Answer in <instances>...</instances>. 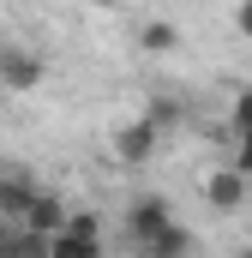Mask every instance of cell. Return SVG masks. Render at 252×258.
Wrapping results in <instances>:
<instances>
[{
	"label": "cell",
	"instance_id": "obj_1",
	"mask_svg": "<svg viewBox=\"0 0 252 258\" xmlns=\"http://www.w3.org/2000/svg\"><path fill=\"white\" fill-rule=\"evenodd\" d=\"M48 258H102V222L90 210H66L60 234H48Z\"/></svg>",
	"mask_w": 252,
	"mask_h": 258
},
{
	"label": "cell",
	"instance_id": "obj_7",
	"mask_svg": "<svg viewBox=\"0 0 252 258\" xmlns=\"http://www.w3.org/2000/svg\"><path fill=\"white\" fill-rule=\"evenodd\" d=\"M60 222H66V204H60L54 192H36V198H30L24 228H36V234H60Z\"/></svg>",
	"mask_w": 252,
	"mask_h": 258
},
{
	"label": "cell",
	"instance_id": "obj_15",
	"mask_svg": "<svg viewBox=\"0 0 252 258\" xmlns=\"http://www.w3.org/2000/svg\"><path fill=\"white\" fill-rule=\"evenodd\" d=\"M234 258H252V246H240V252H234Z\"/></svg>",
	"mask_w": 252,
	"mask_h": 258
},
{
	"label": "cell",
	"instance_id": "obj_8",
	"mask_svg": "<svg viewBox=\"0 0 252 258\" xmlns=\"http://www.w3.org/2000/svg\"><path fill=\"white\" fill-rule=\"evenodd\" d=\"M138 258H192V228H180V222H174V228H168L150 252H138Z\"/></svg>",
	"mask_w": 252,
	"mask_h": 258
},
{
	"label": "cell",
	"instance_id": "obj_11",
	"mask_svg": "<svg viewBox=\"0 0 252 258\" xmlns=\"http://www.w3.org/2000/svg\"><path fill=\"white\" fill-rule=\"evenodd\" d=\"M144 120H150V126H156V132H168V126H180V102H174V96H156V102H150V114H144Z\"/></svg>",
	"mask_w": 252,
	"mask_h": 258
},
{
	"label": "cell",
	"instance_id": "obj_4",
	"mask_svg": "<svg viewBox=\"0 0 252 258\" xmlns=\"http://www.w3.org/2000/svg\"><path fill=\"white\" fill-rule=\"evenodd\" d=\"M156 138H162V132L150 126V120H132V126L114 132V156H120L126 168H138V162H150V156H156Z\"/></svg>",
	"mask_w": 252,
	"mask_h": 258
},
{
	"label": "cell",
	"instance_id": "obj_12",
	"mask_svg": "<svg viewBox=\"0 0 252 258\" xmlns=\"http://www.w3.org/2000/svg\"><path fill=\"white\" fill-rule=\"evenodd\" d=\"M234 132H252V84L234 96Z\"/></svg>",
	"mask_w": 252,
	"mask_h": 258
},
{
	"label": "cell",
	"instance_id": "obj_9",
	"mask_svg": "<svg viewBox=\"0 0 252 258\" xmlns=\"http://www.w3.org/2000/svg\"><path fill=\"white\" fill-rule=\"evenodd\" d=\"M138 42H144V54H174V48H180V30H174V24H144Z\"/></svg>",
	"mask_w": 252,
	"mask_h": 258
},
{
	"label": "cell",
	"instance_id": "obj_10",
	"mask_svg": "<svg viewBox=\"0 0 252 258\" xmlns=\"http://www.w3.org/2000/svg\"><path fill=\"white\" fill-rule=\"evenodd\" d=\"M12 258H48V234H36V228H12Z\"/></svg>",
	"mask_w": 252,
	"mask_h": 258
},
{
	"label": "cell",
	"instance_id": "obj_5",
	"mask_svg": "<svg viewBox=\"0 0 252 258\" xmlns=\"http://www.w3.org/2000/svg\"><path fill=\"white\" fill-rule=\"evenodd\" d=\"M42 192L30 174H18V168H6L0 174V222H24V210H30V198Z\"/></svg>",
	"mask_w": 252,
	"mask_h": 258
},
{
	"label": "cell",
	"instance_id": "obj_3",
	"mask_svg": "<svg viewBox=\"0 0 252 258\" xmlns=\"http://www.w3.org/2000/svg\"><path fill=\"white\" fill-rule=\"evenodd\" d=\"M0 84L6 90H36L42 84V60L18 42H0Z\"/></svg>",
	"mask_w": 252,
	"mask_h": 258
},
{
	"label": "cell",
	"instance_id": "obj_6",
	"mask_svg": "<svg viewBox=\"0 0 252 258\" xmlns=\"http://www.w3.org/2000/svg\"><path fill=\"white\" fill-rule=\"evenodd\" d=\"M204 198H210V210H240L246 204V174L240 168H216L204 180Z\"/></svg>",
	"mask_w": 252,
	"mask_h": 258
},
{
	"label": "cell",
	"instance_id": "obj_14",
	"mask_svg": "<svg viewBox=\"0 0 252 258\" xmlns=\"http://www.w3.org/2000/svg\"><path fill=\"white\" fill-rule=\"evenodd\" d=\"M234 24H240V36H252V0H240V12H234Z\"/></svg>",
	"mask_w": 252,
	"mask_h": 258
},
{
	"label": "cell",
	"instance_id": "obj_13",
	"mask_svg": "<svg viewBox=\"0 0 252 258\" xmlns=\"http://www.w3.org/2000/svg\"><path fill=\"white\" fill-rule=\"evenodd\" d=\"M234 168L252 180V132H240V150H234Z\"/></svg>",
	"mask_w": 252,
	"mask_h": 258
},
{
	"label": "cell",
	"instance_id": "obj_2",
	"mask_svg": "<svg viewBox=\"0 0 252 258\" xmlns=\"http://www.w3.org/2000/svg\"><path fill=\"white\" fill-rule=\"evenodd\" d=\"M168 228H174V210H168L162 198H138V204L126 210V246H132V252H150Z\"/></svg>",
	"mask_w": 252,
	"mask_h": 258
}]
</instances>
